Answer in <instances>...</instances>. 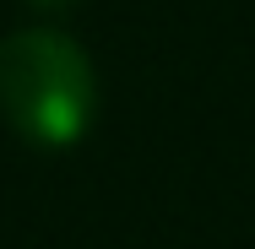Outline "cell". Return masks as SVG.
I'll return each mask as SVG.
<instances>
[{
    "label": "cell",
    "mask_w": 255,
    "mask_h": 249,
    "mask_svg": "<svg viewBox=\"0 0 255 249\" xmlns=\"http://www.w3.org/2000/svg\"><path fill=\"white\" fill-rule=\"evenodd\" d=\"M33 5H44V11H71V0H33Z\"/></svg>",
    "instance_id": "cell-2"
},
{
    "label": "cell",
    "mask_w": 255,
    "mask_h": 249,
    "mask_svg": "<svg viewBox=\"0 0 255 249\" xmlns=\"http://www.w3.org/2000/svg\"><path fill=\"white\" fill-rule=\"evenodd\" d=\"M0 114L27 147H76L98 114V76L82 44L54 27L0 38Z\"/></svg>",
    "instance_id": "cell-1"
}]
</instances>
